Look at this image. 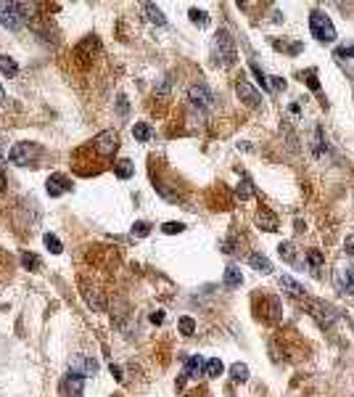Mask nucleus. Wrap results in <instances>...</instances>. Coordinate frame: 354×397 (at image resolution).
Here are the masks:
<instances>
[{"instance_id":"1","label":"nucleus","mask_w":354,"mask_h":397,"mask_svg":"<svg viewBox=\"0 0 354 397\" xmlns=\"http://www.w3.org/2000/svg\"><path fill=\"white\" fill-rule=\"evenodd\" d=\"M211 56H214V64L222 66V69H228L235 64V43L230 37V32L225 29H219L214 34V45H211Z\"/></svg>"},{"instance_id":"2","label":"nucleus","mask_w":354,"mask_h":397,"mask_svg":"<svg viewBox=\"0 0 354 397\" xmlns=\"http://www.w3.org/2000/svg\"><path fill=\"white\" fill-rule=\"evenodd\" d=\"M309 29H312V37L320 40V43H333L336 40V27L323 11H312L309 16Z\"/></svg>"},{"instance_id":"3","label":"nucleus","mask_w":354,"mask_h":397,"mask_svg":"<svg viewBox=\"0 0 354 397\" xmlns=\"http://www.w3.org/2000/svg\"><path fill=\"white\" fill-rule=\"evenodd\" d=\"M27 6L24 3H0V24L8 29H21V24L27 21Z\"/></svg>"},{"instance_id":"4","label":"nucleus","mask_w":354,"mask_h":397,"mask_svg":"<svg viewBox=\"0 0 354 397\" xmlns=\"http://www.w3.org/2000/svg\"><path fill=\"white\" fill-rule=\"evenodd\" d=\"M40 154H42V148L37 143H16L8 154V162H14L19 167H29L40 159Z\"/></svg>"},{"instance_id":"5","label":"nucleus","mask_w":354,"mask_h":397,"mask_svg":"<svg viewBox=\"0 0 354 397\" xmlns=\"http://www.w3.org/2000/svg\"><path fill=\"white\" fill-rule=\"evenodd\" d=\"M333 286L344 297H351L354 294V265H349V262H338L336 265V270H333Z\"/></svg>"},{"instance_id":"6","label":"nucleus","mask_w":354,"mask_h":397,"mask_svg":"<svg viewBox=\"0 0 354 397\" xmlns=\"http://www.w3.org/2000/svg\"><path fill=\"white\" fill-rule=\"evenodd\" d=\"M93 148L98 151L101 156H114L116 151H119V135H116L114 130H103V133H98L96 135V141H93Z\"/></svg>"},{"instance_id":"7","label":"nucleus","mask_w":354,"mask_h":397,"mask_svg":"<svg viewBox=\"0 0 354 397\" xmlns=\"http://www.w3.org/2000/svg\"><path fill=\"white\" fill-rule=\"evenodd\" d=\"M98 371V363L87 355H74L72 358V366H69V373H77V376L87 379V376H96Z\"/></svg>"},{"instance_id":"8","label":"nucleus","mask_w":354,"mask_h":397,"mask_svg":"<svg viewBox=\"0 0 354 397\" xmlns=\"http://www.w3.org/2000/svg\"><path fill=\"white\" fill-rule=\"evenodd\" d=\"M188 98H191L193 106H206V109L214 106V96H211V90H209L206 85H191V90H188Z\"/></svg>"},{"instance_id":"9","label":"nucleus","mask_w":354,"mask_h":397,"mask_svg":"<svg viewBox=\"0 0 354 397\" xmlns=\"http://www.w3.org/2000/svg\"><path fill=\"white\" fill-rule=\"evenodd\" d=\"M85 389V379L77 376V373H66V379L61 381V394L64 397H82Z\"/></svg>"},{"instance_id":"10","label":"nucleus","mask_w":354,"mask_h":397,"mask_svg":"<svg viewBox=\"0 0 354 397\" xmlns=\"http://www.w3.org/2000/svg\"><path fill=\"white\" fill-rule=\"evenodd\" d=\"M235 93H238V98H241V101L246 103V106H251V109H254V106H259V103H262V96H259V93H256V90H254V88H251L249 83H246L243 77H241V83L235 85Z\"/></svg>"},{"instance_id":"11","label":"nucleus","mask_w":354,"mask_h":397,"mask_svg":"<svg viewBox=\"0 0 354 397\" xmlns=\"http://www.w3.org/2000/svg\"><path fill=\"white\" fill-rule=\"evenodd\" d=\"M45 188H48V193H51V196H61V193H66V191H72V180L56 172V175H51V178H48Z\"/></svg>"},{"instance_id":"12","label":"nucleus","mask_w":354,"mask_h":397,"mask_svg":"<svg viewBox=\"0 0 354 397\" xmlns=\"http://www.w3.org/2000/svg\"><path fill=\"white\" fill-rule=\"evenodd\" d=\"M278 284H280V289H283V291H288L291 297H296V299L306 297V289H304L299 281H293L291 275H280V278H278Z\"/></svg>"},{"instance_id":"13","label":"nucleus","mask_w":354,"mask_h":397,"mask_svg":"<svg viewBox=\"0 0 354 397\" xmlns=\"http://www.w3.org/2000/svg\"><path fill=\"white\" fill-rule=\"evenodd\" d=\"M256 223H259V228H264L267 233H273V230H278V215L270 212V209H259V212H256Z\"/></svg>"},{"instance_id":"14","label":"nucleus","mask_w":354,"mask_h":397,"mask_svg":"<svg viewBox=\"0 0 354 397\" xmlns=\"http://www.w3.org/2000/svg\"><path fill=\"white\" fill-rule=\"evenodd\" d=\"M312 154L317 159H325L328 154V141H325V133H323V127H315V138H312Z\"/></svg>"},{"instance_id":"15","label":"nucleus","mask_w":354,"mask_h":397,"mask_svg":"<svg viewBox=\"0 0 354 397\" xmlns=\"http://www.w3.org/2000/svg\"><path fill=\"white\" fill-rule=\"evenodd\" d=\"M278 254H280L288 265H299V252H296V247H293L291 241H280V244H278Z\"/></svg>"},{"instance_id":"16","label":"nucleus","mask_w":354,"mask_h":397,"mask_svg":"<svg viewBox=\"0 0 354 397\" xmlns=\"http://www.w3.org/2000/svg\"><path fill=\"white\" fill-rule=\"evenodd\" d=\"M204 366H206L204 358H201V355H193V358L185 363V379H198V373L204 371Z\"/></svg>"},{"instance_id":"17","label":"nucleus","mask_w":354,"mask_h":397,"mask_svg":"<svg viewBox=\"0 0 354 397\" xmlns=\"http://www.w3.org/2000/svg\"><path fill=\"white\" fill-rule=\"evenodd\" d=\"M249 262H251V267H254V270H259V273H264V275H270V273H273V262H270V260H267L264 254H259V252L249 257Z\"/></svg>"},{"instance_id":"18","label":"nucleus","mask_w":354,"mask_h":397,"mask_svg":"<svg viewBox=\"0 0 354 397\" xmlns=\"http://www.w3.org/2000/svg\"><path fill=\"white\" fill-rule=\"evenodd\" d=\"M243 284V275H241V270L235 265H228L225 267V286L228 289H238Z\"/></svg>"},{"instance_id":"19","label":"nucleus","mask_w":354,"mask_h":397,"mask_svg":"<svg viewBox=\"0 0 354 397\" xmlns=\"http://www.w3.org/2000/svg\"><path fill=\"white\" fill-rule=\"evenodd\" d=\"M114 172H116V178H119V180H129L135 175V165L129 159H119V162H116V167H114Z\"/></svg>"},{"instance_id":"20","label":"nucleus","mask_w":354,"mask_h":397,"mask_svg":"<svg viewBox=\"0 0 354 397\" xmlns=\"http://www.w3.org/2000/svg\"><path fill=\"white\" fill-rule=\"evenodd\" d=\"M143 11H146V16H148L151 24H156V27H164V24H167V19H164L161 8H156L153 3H146V6H143Z\"/></svg>"},{"instance_id":"21","label":"nucleus","mask_w":354,"mask_h":397,"mask_svg":"<svg viewBox=\"0 0 354 397\" xmlns=\"http://www.w3.org/2000/svg\"><path fill=\"white\" fill-rule=\"evenodd\" d=\"M0 72L8 74V77H16L19 74V64L11 56H0Z\"/></svg>"},{"instance_id":"22","label":"nucleus","mask_w":354,"mask_h":397,"mask_svg":"<svg viewBox=\"0 0 354 397\" xmlns=\"http://www.w3.org/2000/svg\"><path fill=\"white\" fill-rule=\"evenodd\" d=\"M204 371H206V376L217 379V376H222V371H225V366H222V360H219V358H211V360H206Z\"/></svg>"},{"instance_id":"23","label":"nucleus","mask_w":354,"mask_h":397,"mask_svg":"<svg viewBox=\"0 0 354 397\" xmlns=\"http://www.w3.org/2000/svg\"><path fill=\"white\" fill-rule=\"evenodd\" d=\"M235 196H238L241 202H246V198H251V196H254V185H251L249 178H243V180L238 183V188H235Z\"/></svg>"},{"instance_id":"24","label":"nucleus","mask_w":354,"mask_h":397,"mask_svg":"<svg viewBox=\"0 0 354 397\" xmlns=\"http://www.w3.org/2000/svg\"><path fill=\"white\" fill-rule=\"evenodd\" d=\"M132 135H135V141L146 143L148 138H151V127H148L146 122H135V127H132Z\"/></svg>"},{"instance_id":"25","label":"nucleus","mask_w":354,"mask_h":397,"mask_svg":"<svg viewBox=\"0 0 354 397\" xmlns=\"http://www.w3.org/2000/svg\"><path fill=\"white\" fill-rule=\"evenodd\" d=\"M230 376H233V381H249V368H246L243 363H235L230 368Z\"/></svg>"},{"instance_id":"26","label":"nucleus","mask_w":354,"mask_h":397,"mask_svg":"<svg viewBox=\"0 0 354 397\" xmlns=\"http://www.w3.org/2000/svg\"><path fill=\"white\" fill-rule=\"evenodd\" d=\"M188 16H191V21L198 24V27H206V21H209V14H206V11H198V8H191V14H188Z\"/></svg>"},{"instance_id":"27","label":"nucleus","mask_w":354,"mask_h":397,"mask_svg":"<svg viewBox=\"0 0 354 397\" xmlns=\"http://www.w3.org/2000/svg\"><path fill=\"white\" fill-rule=\"evenodd\" d=\"M45 247H48L53 254H61L64 252V247H61V241H58L53 233H45Z\"/></svg>"},{"instance_id":"28","label":"nucleus","mask_w":354,"mask_h":397,"mask_svg":"<svg viewBox=\"0 0 354 397\" xmlns=\"http://www.w3.org/2000/svg\"><path fill=\"white\" fill-rule=\"evenodd\" d=\"M306 260H309V265L315 267V270H320V267H323V252L320 249H309V252H306Z\"/></svg>"},{"instance_id":"29","label":"nucleus","mask_w":354,"mask_h":397,"mask_svg":"<svg viewBox=\"0 0 354 397\" xmlns=\"http://www.w3.org/2000/svg\"><path fill=\"white\" fill-rule=\"evenodd\" d=\"M148 233H151V225H148V223H143V220L132 225V236H138V239H146Z\"/></svg>"},{"instance_id":"30","label":"nucleus","mask_w":354,"mask_h":397,"mask_svg":"<svg viewBox=\"0 0 354 397\" xmlns=\"http://www.w3.org/2000/svg\"><path fill=\"white\" fill-rule=\"evenodd\" d=\"M193 331H196V321L193 318H180V334L191 336Z\"/></svg>"},{"instance_id":"31","label":"nucleus","mask_w":354,"mask_h":397,"mask_svg":"<svg viewBox=\"0 0 354 397\" xmlns=\"http://www.w3.org/2000/svg\"><path fill=\"white\" fill-rule=\"evenodd\" d=\"M161 230L167 233V236H174V233H183V230H185V225H183V223H164V225H161Z\"/></svg>"},{"instance_id":"32","label":"nucleus","mask_w":354,"mask_h":397,"mask_svg":"<svg viewBox=\"0 0 354 397\" xmlns=\"http://www.w3.org/2000/svg\"><path fill=\"white\" fill-rule=\"evenodd\" d=\"M333 56L341 58V61H344V58H354V45H344V48H336Z\"/></svg>"},{"instance_id":"33","label":"nucleus","mask_w":354,"mask_h":397,"mask_svg":"<svg viewBox=\"0 0 354 397\" xmlns=\"http://www.w3.org/2000/svg\"><path fill=\"white\" fill-rule=\"evenodd\" d=\"M21 265H24V267H40V260L34 254L24 252V254H21Z\"/></svg>"},{"instance_id":"34","label":"nucleus","mask_w":354,"mask_h":397,"mask_svg":"<svg viewBox=\"0 0 354 397\" xmlns=\"http://www.w3.org/2000/svg\"><path fill=\"white\" fill-rule=\"evenodd\" d=\"M251 72L256 74V80H259V85H262L264 90H270V83H267V77H264V72H262V69H259L256 64H251Z\"/></svg>"},{"instance_id":"35","label":"nucleus","mask_w":354,"mask_h":397,"mask_svg":"<svg viewBox=\"0 0 354 397\" xmlns=\"http://www.w3.org/2000/svg\"><path fill=\"white\" fill-rule=\"evenodd\" d=\"M306 85H309V90H315V93L320 90V83H317V74L312 72V69H309V72H306Z\"/></svg>"},{"instance_id":"36","label":"nucleus","mask_w":354,"mask_h":397,"mask_svg":"<svg viewBox=\"0 0 354 397\" xmlns=\"http://www.w3.org/2000/svg\"><path fill=\"white\" fill-rule=\"evenodd\" d=\"M267 83L273 90H286V80H280V77H267Z\"/></svg>"},{"instance_id":"37","label":"nucleus","mask_w":354,"mask_h":397,"mask_svg":"<svg viewBox=\"0 0 354 397\" xmlns=\"http://www.w3.org/2000/svg\"><path fill=\"white\" fill-rule=\"evenodd\" d=\"M8 154H11V151H8V143H6V141H0V167H3L6 162H8Z\"/></svg>"},{"instance_id":"38","label":"nucleus","mask_w":354,"mask_h":397,"mask_svg":"<svg viewBox=\"0 0 354 397\" xmlns=\"http://www.w3.org/2000/svg\"><path fill=\"white\" fill-rule=\"evenodd\" d=\"M344 249H346V254H351V257H354V233H351V236H346Z\"/></svg>"},{"instance_id":"39","label":"nucleus","mask_w":354,"mask_h":397,"mask_svg":"<svg viewBox=\"0 0 354 397\" xmlns=\"http://www.w3.org/2000/svg\"><path fill=\"white\" fill-rule=\"evenodd\" d=\"M151 323H156V326H161V323H164V312H161V310H156V312H151Z\"/></svg>"},{"instance_id":"40","label":"nucleus","mask_w":354,"mask_h":397,"mask_svg":"<svg viewBox=\"0 0 354 397\" xmlns=\"http://www.w3.org/2000/svg\"><path fill=\"white\" fill-rule=\"evenodd\" d=\"M111 376H114L116 381H122V379H124V376H122V368H119V366H114V363H111Z\"/></svg>"},{"instance_id":"41","label":"nucleus","mask_w":354,"mask_h":397,"mask_svg":"<svg viewBox=\"0 0 354 397\" xmlns=\"http://www.w3.org/2000/svg\"><path fill=\"white\" fill-rule=\"evenodd\" d=\"M116 101H119V114H127V98H124V96H119Z\"/></svg>"},{"instance_id":"42","label":"nucleus","mask_w":354,"mask_h":397,"mask_svg":"<svg viewBox=\"0 0 354 397\" xmlns=\"http://www.w3.org/2000/svg\"><path fill=\"white\" fill-rule=\"evenodd\" d=\"M222 252H225V254H233V252H235V249H233V241H225V244H222Z\"/></svg>"},{"instance_id":"43","label":"nucleus","mask_w":354,"mask_h":397,"mask_svg":"<svg viewBox=\"0 0 354 397\" xmlns=\"http://www.w3.org/2000/svg\"><path fill=\"white\" fill-rule=\"evenodd\" d=\"M6 103V90H3V85H0V106Z\"/></svg>"},{"instance_id":"44","label":"nucleus","mask_w":354,"mask_h":397,"mask_svg":"<svg viewBox=\"0 0 354 397\" xmlns=\"http://www.w3.org/2000/svg\"><path fill=\"white\" fill-rule=\"evenodd\" d=\"M0 191H6V178H3V172H0Z\"/></svg>"}]
</instances>
